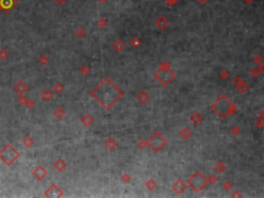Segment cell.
Listing matches in <instances>:
<instances>
[{
    "instance_id": "cell-1",
    "label": "cell",
    "mask_w": 264,
    "mask_h": 198,
    "mask_svg": "<svg viewBox=\"0 0 264 198\" xmlns=\"http://www.w3.org/2000/svg\"><path fill=\"white\" fill-rule=\"evenodd\" d=\"M90 94L105 110H107L123 97L124 92L110 78L105 76Z\"/></svg>"
},
{
    "instance_id": "cell-2",
    "label": "cell",
    "mask_w": 264,
    "mask_h": 198,
    "mask_svg": "<svg viewBox=\"0 0 264 198\" xmlns=\"http://www.w3.org/2000/svg\"><path fill=\"white\" fill-rule=\"evenodd\" d=\"M213 110L220 118H226L229 115H233L236 113V106L226 95L222 94L219 98L212 104Z\"/></svg>"
},
{
    "instance_id": "cell-3",
    "label": "cell",
    "mask_w": 264,
    "mask_h": 198,
    "mask_svg": "<svg viewBox=\"0 0 264 198\" xmlns=\"http://www.w3.org/2000/svg\"><path fill=\"white\" fill-rule=\"evenodd\" d=\"M175 72L170 68V65L166 61L162 62L159 66V69L155 73V78L157 79V81H159L162 86H168L175 79Z\"/></svg>"
},
{
    "instance_id": "cell-4",
    "label": "cell",
    "mask_w": 264,
    "mask_h": 198,
    "mask_svg": "<svg viewBox=\"0 0 264 198\" xmlns=\"http://www.w3.org/2000/svg\"><path fill=\"white\" fill-rule=\"evenodd\" d=\"M21 154L17 151L11 144H7L4 148L0 150V160L6 166H11L13 164L20 158Z\"/></svg>"
},
{
    "instance_id": "cell-5",
    "label": "cell",
    "mask_w": 264,
    "mask_h": 198,
    "mask_svg": "<svg viewBox=\"0 0 264 198\" xmlns=\"http://www.w3.org/2000/svg\"><path fill=\"white\" fill-rule=\"evenodd\" d=\"M187 183L195 192H200L207 187L209 181L200 171H195L194 175H192L188 178Z\"/></svg>"
},
{
    "instance_id": "cell-6",
    "label": "cell",
    "mask_w": 264,
    "mask_h": 198,
    "mask_svg": "<svg viewBox=\"0 0 264 198\" xmlns=\"http://www.w3.org/2000/svg\"><path fill=\"white\" fill-rule=\"evenodd\" d=\"M167 141L161 135L160 132H155L151 135V137L148 141V144L154 150L155 152L161 151L166 146Z\"/></svg>"
},
{
    "instance_id": "cell-7",
    "label": "cell",
    "mask_w": 264,
    "mask_h": 198,
    "mask_svg": "<svg viewBox=\"0 0 264 198\" xmlns=\"http://www.w3.org/2000/svg\"><path fill=\"white\" fill-rule=\"evenodd\" d=\"M17 4H18V0H0L1 11H3L4 14H8Z\"/></svg>"
},
{
    "instance_id": "cell-8",
    "label": "cell",
    "mask_w": 264,
    "mask_h": 198,
    "mask_svg": "<svg viewBox=\"0 0 264 198\" xmlns=\"http://www.w3.org/2000/svg\"><path fill=\"white\" fill-rule=\"evenodd\" d=\"M62 195H63L62 190L55 184H53L49 189L45 192V196L47 197H61Z\"/></svg>"
},
{
    "instance_id": "cell-9",
    "label": "cell",
    "mask_w": 264,
    "mask_h": 198,
    "mask_svg": "<svg viewBox=\"0 0 264 198\" xmlns=\"http://www.w3.org/2000/svg\"><path fill=\"white\" fill-rule=\"evenodd\" d=\"M32 175H33V177H34L35 178H37L38 181H42L43 178L47 177L48 170L45 169L42 165H38V166H36L34 169H33Z\"/></svg>"
},
{
    "instance_id": "cell-10",
    "label": "cell",
    "mask_w": 264,
    "mask_h": 198,
    "mask_svg": "<svg viewBox=\"0 0 264 198\" xmlns=\"http://www.w3.org/2000/svg\"><path fill=\"white\" fill-rule=\"evenodd\" d=\"M29 90V87L27 84H25L23 81H19L16 85L14 86V91L18 95H25V93Z\"/></svg>"
},
{
    "instance_id": "cell-11",
    "label": "cell",
    "mask_w": 264,
    "mask_h": 198,
    "mask_svg": "<svg viewBox=\"0 0 264 198\" xmlns=\"http://www.w3.org/2000/svg\"><path fill=\"white\" fill-rule=\"evenodd\" d=\"M186 188H187V185L182 180H176L175 183L172 185V190L176 194H182L186 190Z\"/></svg>"
},
{
    "instance_id": "cell-12",
    "label": "cell",
    "mask_w": 264,
    "mask_h": 198,
    "mask_svg": "<svg viewBox=\"0 0 264 198\" xmlns=\"http://www.w3.org/2000/svg\"><path fill=\"white\" fill-rule=\"evenodd\" d=\"M155 24H156L157 27L162 30V29H165L167 26H168L169 22L165 17H160V18L157 19V21L155 22Z\"/></svg>"
},
{
    "instance_id": "cell-13",
    "label": "cell",
    "mask_w": 264,
    "mask_h": 198,
    "mask_svg": "<svg viewBox=\"0 0 264 198\" xmlns=\"http://www.w3.org/2000/svg\"><path fill=\"white\" fill-rule=\"evenodd\" d=\"M40 97L45 101H50L51 99L54 97V93H53L50 89H45V90H43L42 94H40Z\"/></svg>"
},
{
    "instance_id": "cell-14",
    "label": "cell",
    "mask_w": 264,
    "mask_h": 198,
    "mask_svg": "<svg viewBox=\"0 0 264 198\" xmlns=\"http://www.w3.org/2000/svg\"><path fill=\"white\" fill-rule=\"evenodd\" d=\"M54 167L58 171H62L65 167H66V162H65V161L63 160V159L60 158V159H58V160L54 163Z\"/></svg>"
},
{
    "instance_id": "cell-15",
    "label": "cell",
    "mask_w": 264,
    "mask_h": 198,
    "mask_svg": "<svg viewBox=\"0 0 264 198\" xmlns=\"http://www.w3.org/2000/svg\"><path fill=\"white\" fill-rule=\"evenodd\" d=\"M104 144H105V147L106 148H107L108 150H110V151H113V149L116 148V147L118 146V142L115 141V139L113 138H108V139H106L105 141V142H104Z\"/></svg>"
},
{
    "instance_id": "cell-16",
    "label": "cell",
    "mask_w": 264,
    "mask_h": 198,
    "mask_svg": "<svg viewBox=\"0 0 264 198\" xmlns=\"http://www.w3.org/2000/svg\"><path fill=\"white\" fill-rule=\"evenodd\" d=\"M137 99H138V101L140 103H146L147 101L150 99V96L148 95L146 91H141V92L137 95Z\"/></svg>"
},
{
    "instance_id": "cell-17",
    "label": "cell",
    "mask_w": 264,
    "mask_h": 198,
    "mask_svg": "<svg viewBox=\"0 0 264 198\" xmlns=\"http://www.w3.org/2000/svg\"><path fill=\"white\" fill-rule=\"evenodd\" d=\"M82 123H83L86 127H89L92 123H93V118H92L91 116H89V115L84 116V117L82 118Z\"/></svg>"
},
{
    "instance_id": "cell-18",
    "label": "cell",
    "mask_w": 264,
    "mask_h": 198,
    "mask_svg": "<svg viewBox=\"0 0 264 198\" xmlns=\"http://www.w3.org/2000/svg\"><path fill=\"white\" fill-rule=\"evenodd\" d=\"M23 144L24 146L26 147V148H31V147L33 146V144H34V141H33V139L31 138L30 136H26V137H24V139H23Z\"/></svg>"
},
{
    "instance_id": "cell-19",
    "label": "cell",
    "mask_w": 264,
    "mask_h": 198,
    "mask_svg": "<svg viewBox=\"0 0 264 198\" xmlns=\"http://www.w3.org/2000/svg\"><path fill=\"white\" fill-rule=\"evenodd\" d=\"M124 47H125L124 43L121 42V40H116V42H113V48L117 51V52H121V51L124 49Z\"/></svg>"
},
{
    "instance_id": "cell-20",
    "label": "cell",
    "mask_w": 264,
    "mask_h": 198,
    "mask_svg": "<svg viewBox=\"0 0 264 198\" xmlns=\"http://www.w3.org/2000/svg\"><path fill=\"white\" fill-rule=\"evenodd\" d=\"M239 83H241V84H235V85L237 86V88H238V90L241 91V93H246V91L249 89V87L247 86L243 81H241V79H239Z\"/></svg>"
},
{
    "instance_id": "cell-21",
    "label": "cell",
    "mask_w": 264,
    "mask_h": 198,
    "mask_svg": "<svg viewBox=\"0 0 264 198\" xmlns=\"http://www.w3.org/2000/svg\"><path fill=\"white\" fill-rule=\"evenodd\" d=\"M54 115H55V117L57 118V119H62V118L64 117V115H65V112H64V110H62L61 107H58V108H56V110L54 112Z\"/></svg>"
},
{
    "instance_id": "cell-22",
    "label": "cell",
    "mask_w": 264,
    "mask_h": 198,
    "mask_svg": "<svg viewBox=\"0 0 264 198\" xmlns=\"http://www.w3.org/2000/svg\"><path fill=\"white\" fill-rule=\"evenodd\" d=\"M156 186H157L156 182H155L154 180H152V178H150V180L146 183V187L149 190H154L155 188H156Z\"/></svg>"
},
{
    "instance_id": "cell-23",
    "label": "cell",
    "mask_w": 264,
    "mask_h": 198,
    "mask_svg": "<svg viewBox=\"0 0 264 198\" xmlns=\"http://www.w3.org/2000/svg\"><path fill=\"white\" fill-rule=\"evenodd\" d=\"M8 58V52L5 49L0 50V60H6Z\"/></svg>"
},
{
    "instance_id": "cell-24",
    "label": "cell",
    "mask_w": 264,
    "mask_h": 198,
    "mask_svg": "<svg viewBox=\"0 0 264 198\" xmlns=\"http://www.w3.org/2000/svg\"><path fill=\"white\" fill-rule=\"evenodd\" d=\"M38 61H39V63L42 65H45L48 62H49V59H48V57L45 56V55H42V56L39 57V60H38Z\"/></svg>"
},
{
    "instance_id": "cell-25",
    "label": "cell",
    "mask_w": 264,
    "mask_h": 198,
    "mask_svg": "<svg viewBox=\"0 0 264 198\" xmlns=\"http://www.w3.org/2000/svg\"><path fill=\"white\" fill-rule=\"evenodd\" d=\"M24 105L27 108H32L33 106H34V102H33V100H31V99H26V102Z\"/></svg>"
},
{
    "instance_id": "cell-26",
    "label": "cell",
    "mask_w": 264,
    "mask_h": 198,
    "mask_svg": "<svg viewBox=\"0 0 264 198\" xmlns=\"http://www.w3.org/2000/svg\"><path fill=\"white\" fill-rule=\"evenodd\" d=\"M63 90V87L61 86V84H56L54 86V91L56 93H61Z\"/></svg>"
},
{
    "instance_id": "cell-27",
    "label": "cell",
    "mask_w": 264,
    "mask_h": 198,
    "mask_svg": "<svg viewBox=\"0 0 264 198\" xmlns=\"http://www.w3.org/2000/svg\"><path fill=\"white\" fill-rule=\"evenodd\" d=\"M26 99H27V98H26L24 95H19V97H18V102L20 103V104L24 105V104H25V102H26Z\"/></svg>"
},
{
    "instance_id": "cell-28",
    "label": "cell",
    "mask_w": 264,
    "mask_h": 198,
    "mask_svg": "<svg viewBox=\"0 0 264 198\" xmlns=\"http://www.w3.org/2000/svg\"><path fill=\"white\" fill-rule=\"evenodd\" d=\"M179 0H166L167 4H169V5H174V4L178 3Z\"/></svg>"
},
{
    "instance_id": "cell-29",
    "label": "cell",
    "mask_w": 264,
    "mask_h": 198,
    "mask_svg": "<svg viewBox=\"0 0 264 198\" xmlns=\"http://www.w3.org/2000/svg\"><path fill=\"white\" fill-rule=\"evenodd\" d=\"M65 1H66V0H55V2L58 4V5H62V4H64Z\"/></svg>"
},
{
    "instance_id": "cell-30",
    "label": "cell",
    "mask_w": 264,
    "mask_h": 198,
    "mask_svg": "<svg viewBox=\"0 0 264 198\" xmlns=\"http://www.w3.org/2000/svg\"><path fill=\"white\" fill-rule=\"evenodd\" d=\"M260 121H262V119H260ZM258 122H259V121H256V123H258ZM258 126H259V127H261V126H262V123H259V125H258Z\"/></svg>"
},
{
    "instance_id": "cell-31",
    "label": "cell",
    "mask_w": 264,
    "mask_h": 198,
    "mask_svg": "<svg viewBox=\"0 0 264 198\" xmlns=\"http://www.w3.org/2000/svg\"><path fill=\"white\" fill-rule=\"evenodd\" d=\"M98 1H100V2H105L106 0H98Z\"/></svg>"
},
{
    "instance_id": "cell-32",
    "label": "cell",
    "mask_w": 264,
    "mask_h": 198,
    "mask_svg": "<svg viewBox=\"0 0 264 198\" xmlns=\"http://www.w3.org/2000/svg\"><path fill=\"white\" fill-rule=\"evenodd\" d=\"M0 11H1V5H0Z\"/></svg>"
}]
</instances>
